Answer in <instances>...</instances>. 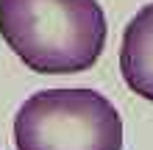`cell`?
<instances>
[{
    "label": "cell",
    "mask_w": 153,
    "mask_h": 150,
    "mask_svg": "<svg viewBox=\"0 0 153 150\" xmlns=\"http://www.w3.org/2000/svg\"><path fill=\"white\" fill-rule=\"evenodd\" d=\"M0 36L33 72L67 75L100 58L106 17L97 0H0Z\"/></svg>",
    "instance_id": "cell-1"
},
{
    "label": "cell",
    "mask_w": 153,
    "mask_h": 150,
    "mask_svg": "<svg viewBox=\"0 0 153 150\" xmlns=\"http://www.w3.org/2000/svg\"><path fill=\"white\" fill-rule=\"evenodd\" d=\"M17 150H123V120L95 89H42L14 117Z\"/></svg>",
    "instance_id": "cell-2"
},
{
    "label": "cell",
    "mask_w": 153,
    "mask_h": 150,
    "mask_svg": "<svg viewBox=\"0 0 153 150\" xmlns=\"http://www.w3.org/2000/svg\"><path fill=\"white\" fill-rule=\"evenodd\" d=\"M120 72L131 92L153 103V3L128 20L120 45Z\"/></svg>",
    "instance_id": "cell-3"
}]
</instances>
